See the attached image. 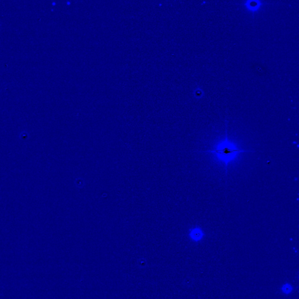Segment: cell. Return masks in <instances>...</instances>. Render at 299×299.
I'll list each match as a JSON object with an SVG mask.
<instances>
[{
	"label": "cell",
	"instance_id": "3957f363",
	"mask_svg": "<svg viewBox=\"0 0 299 299\" xmlns=\"http://www.w3.org/2000/svg\"><path fill=\"white\" fill-rule=\"evenodd\" d=\"M282 291L284 294H289L293 291V287L289 283H285L282 287Z\"/></svg>",
	"mask_w": 299,
	"mask_h": 299
},
{
	"label": "cell",
	"instance_id": "6da1fadb",
	"mask_svg": "<svg viewBox=\"0 0 299 299\" xmlns=\"http://www.w3.org/2000/svg\"><path fill=\"white\" fill-rule=\"evenodd\" d=\"M248 152L241 148L238 145L229 139L227 135L219 140L213 146L212 149L206 151V153L212 154L215 160L227 167L234 161L242 153Z\"/></svg>",
	"mask_w": 299,
	"mask_h": 299
},
{
	"label": "cell",
	"instance_id": "7a4b0ae2",
	"mask_svg": "<svg viewBox=\"0 0 299 299\" xmlns=\"http://www.w3.org/2000/svg\"><path fill=\"white\" fill-rule=\"evenodd\" d=\"M204 235V232L199 227H195L191 229L189 232V237L190 239L194 242L201 241Z\"/></svg>",
	"mask_w": 299,
	"mask_h": 299
}]
</instances>
